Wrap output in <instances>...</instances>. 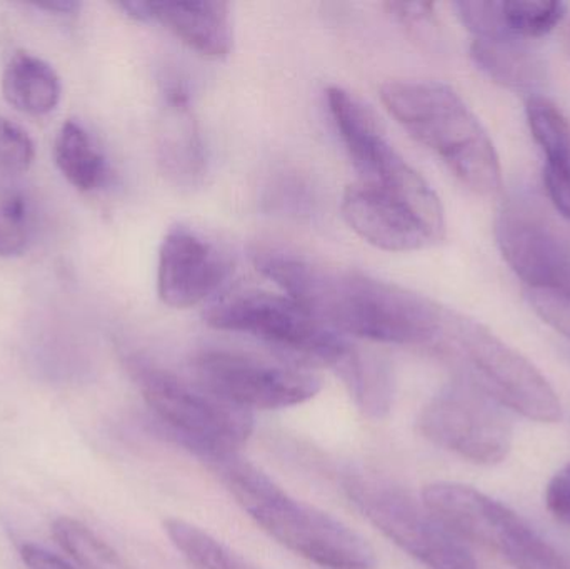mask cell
<instances>
[{
  "label": "cell",
  "instance_id": "obj_1",
  "mask_svg": "<svg viewBox=\"0 0 570 569\" xmlns=\"http://www.w3.org/2000/svg\"><path fill=\"white\" fill-rule=\"evenodd\" d=\"M253 259L284 294L342 336L432 351L444 330L449 310L399 284L277 247H257Z\"/></svg>",
  "mask_w": 570,
  "mask_h": 569
},
{
  "label": "cell",
  "instance_id": "obj_2",
  "mask_svg": "<svg viewBox=\"0 0 570 569\" xmlns=\"http://www.w3.org/2000/svg\"><path fill=\"white\" fill-rule=\"evenodd\" d=\"M391 116L435 154L472 193L491 196L501 163L481 120L452 87L434 80H391L381 89Z\"/></svg>",
  "mask_w": 570,
  "mask_h": 569
},
{
  "label": "cell",
  "instance_id": "obj_3",
  "mask_svg": "<svg viewBox=\"0 0 570 569\" xmlns=\"http://www.w3.org/2000/svg\"><path fill=\"white\" fill-rule=\"evenodd\" d=\"M210 464L243 510L292 553L327 569L374 567V550L361 534L331 514L288 497L239 454Z\"/></svg>",
  "mask_w": 570,
  "mask_h": 569
},
{
  "label": "cell",
  "instance_id": "obj_4",
  "mask_svg": "<svg viewBox=\"0 0 570 569\" xmlns=\"http://www.w3.org/2000/svg\"><path fill=\"white\" fill-rule=\"evenodd\" d=\"M432 353L454 367L455 377L474 384L505 410L535 423H558V393L541 371L478 321L449 311Z\"/></svg>",
  "mask_w": 570,
  "mask_h": 569
},
{
  "label": "cell",
  "instance_id": "obj_5",
  "mask_svg": "<svg viewBox=\"0 0 570 569\" xmlns=\"http://www.w3.org/2000/svg\"><path fill=\"white\" fill-rule=\"evenodd\" d=\"M127 370L160 424L180 447L207 463L237 453L254 430L253 411L210 393L142 357H129Z\"/></svg>",
  "mask_w": 570,
  "mask_h": 569
},
{
  "label": "cell",
  "instance_id": "obj_6",
  "mask_svg": "<svg viewBox=\"0 0 570 569\" xmlns=\"http://www.w3.org/2000/svg\"><path fill=\"white\" fill-rule=\"evenodd\" d=\"M422 501L461 541L478 545L514 569H570V553L501 501L465 484H428Z\"/></svg>",
  "mask_w": 570,
  "mask_h": 569
},
{
  "label": "cell",
  "instance_id": "obj_7",
  "mask_svg": "<svg viewBox=\"0 0 570 569\" xmlns=\"http://www.w3.org/2000/svg\"><path fill=\"white\" fill-rule=\"evenodd\" d=\"M344 490L387 540L425 568L479 569L464 541L404 488L371 474H348Z\"/></svg>",
  "mask_w": 570,
  "mask_h": 569
},
{
  "label": "cell",
  "instance_id": "obj_8",
  "mask_svg": "<svg viewBox=\"0 0 570 569\" xmlns=\"http://www.w3.org/2000/svg\"><path fill=\"white\" fill-rule=\"evenodd\" d=\"M328 110L358 174L357 183L384 190L414 207L439 229L445 213L431 184L389 143L377 117L342 87H328Z\"/></svg>",
  "mask_w": 570,
  "mask_h": 569
},
{
  "label": "cell",
  "instance_id": "obj_9",
  "mask_svg": "<svg viewBox=\"0 0 570 569\" xmlns=\"http://www.w3.org/2000/svg\"><path fill=\"white\" fill-rule=\"evenodd\" d=\"M204 321L214 330L247 334L298 360L332 370L352 346L347 337L325 326L285 294H236L210 307Z\"/></svg>",
  "mask_w": 570,
  "mask_h": 569
},
{
  "label": "cell",
  "instance_id": "obj_10",
  "mask_svg": "<svg viewBox=\"0 0 570 569\" xmlns=\"http://www.w3.org/2000/svg\"><path fill=\"white\" fill-rule=\"evenodd\" d=\"M417 424L435 447L482 467L502 463L514 441L509 411L461 377L425 404Z\"/></svg>",
  "mask_w": 570,
  "mask_h": 569
},
{
  "label": "cell",
  "instance_id": "obj_11",
  "mask_svg": "<svg viewBox=\"0 0 570 569\" xmlns=\"http://www.w3.org/2000/svg\"><path fill=\"white\" fill-rule=\"evenodd\" d=\"M190 366L200 386L247 411L297 406L321 391V380L302 367L236 351H203Z\"/></svg>",
  "mask_w": 570,
  "mask_h": 569
},
{
  "label": "cell",
  "instance_id": "obj_12",
  "mask_svg": "<svg viewBox=\"0 0 570 569\" xmlns=\"http://www.w3.org/2000/svg\"><path fill=\"white\" fill-rule=\"evenodd\" d=\"M495 239L525 291L570 296V237L538 203L508 200L495 219Z\"/></svg>",
  "mask_w": 570,
  "mask_h": 569
},
{
  "label": "cell",
  "instance_id": "obj_13",
  "mask_svg": "<svg viewBox=\"0 0 570 569\" xmlns=\"http://www.w3.org/2000/svg\"><path fill=\"white\" fill-rule=\"evenodd\" d=\"M230 273V259L213 241L187 226L166 234L157 264V294L166 306L189 310L219 291Z\"/></svg>",
  "mask_w": 570,
  "mask_h": 569
},
{
  "label": "cell",
  "instance_id": "obj_14",
  "mask_svg": "<svg viewBox=\"0 0 570 569\" xmlns=\"http://www.w3.org/2000/svg\"><path fill=\"white\" fill-rule=\"evenodd\" d=\"M341 210L358 237L389 253L428 249L445 236V230L429 223L404 200L362 183L345 189Z\"/></svg>",
  "mask_w": 570,
  "mask_h": 569
},
{
  "label": "cell",
  "instance_id": "obj_15",
  "mask_svg": "<svg viewBox=\"0 0 570 569\" xmlns=\"http://www.w3.org/2000/svg\"><path fill=\"white\" fill-rule=\"evenodd\" d=\"M126 16L139 22L159 23L190 49L209 59H224L233 50L230 6L219 0H160L117 3Z\"/></svg>",
  "mask_w": 570,
  "mask_h": 569
},
{
  "label": "cell",
  "instance_id": "obj_16",
  "mask_svg": "<svg viewBox=\"0 0 570 569\" xmlns=\"http://www.w3.org/2000/svg\"><path fill=\"white\" fill-rule=\"evenodd\" d=\"M157 149L160 166L174 183L194 186L203 179L204 144L184 84L169 82L164 89V120Z\"/></svg>",
  "mask_w": 570,
  "mask_h": 569
},
{
  "label": "cell",
  "instance_id": "obj_17",
  "mask_svg": "<svg viewBox=\"0 0 570 569\" xmlns=\"http://www.w3.org/2000/svg\"><path fill=\"white\" fill-rule=\"evenodd\" d=\"M529 127L544 150V179L556 209L570 219V126L564 114L551 100L531 96L525 106Z\"/></svg>",
  "mask_w": 570,
  "mask_h": 569
},
{
  "label": "cell",
  "instance_id": "obj_18",
  "mask_svg": "<svg viewBox=\"0 0 570 569\" xmlns=\"http://www.w3.org/2000/svg\"><path fill=\"white\" fill-rule=\"evenodd\" d=\"M2 92L13 109L29 116H46L59 104L62 86L56 70L46 60L19 52L3 70Z\"/></svg>",
  "mask_w": 570,
  "mask_h": 569
},
{
  "label": "cell",
  "instance_id": "obj_19",
  "mask_svg": "<svg viewBox=\"0 0 570 569\" xmlns=\"http://www.w3.org/2000/svg\"><path fill=\"white\" fill-rule=\"evenodd\" d=\"M475 66L494 82L512 90H534L544 82L541 57L519 39H474Z\"/></svg>",
  "mask_w": 570,
  "mask_h": 569
},
{
  "label": "cell",
  "instance_id": "obj_20",
  "mask_svg": "<svg viewBox=\"0 0 570 569\" xmlns=\"http://www.w3.org/2000/svg\"><path fill=\"white\" fill-rule=\"evenodd\" d=\"M334 371L365 416L372 420L387 416L394 403V381L387 364L377 354L352 344Z\"/></svg>",
  "mask_w": 570,
  "mask_h": 569
},
{
  "label": "cell",
  "instance_id": "obj_21",
  "mask_svg": "<svg viewBox=\"0 0 570 569\" xmlns=\"http://www.w3.org/2000/svg\"><path fill=\"white\" fill-rule=\"evenodd\" d=\"M53 157L62 176L82 193L100 189L109 176L106 157L90 139L89 133L73 120H67L60 127Z\"/></svg>",
  "mask_w": 570,
  "mask_h": 569
},
{
  "label": "cell",
  "instance_id": "obj_22",
  "mask_svg": "<svg viewBox=\"0 0 570 569\" xmlns=\"http://www.w3.org/2000/svg\"><path fill=\"white\" fill-rule=\"evenodd\" d=\"M164 528L170 543L197 569H261L196 524L169 518Z\"/></svg>",
  "mask_w": 570,
  "mask_h": 569
},
{
  "label": "cell",
  "instance_id": "obj_23",
  "mask_svg": "<svg viewBox=\"0 0 570 569\" xmlns=\"http://www.w3.org/2000/svg\"><path fill=\"white\" fill-rule=\"evenodd\" d=\"M568 12V3L556 0H501V19L511 39H534L551 32Z\"/></svg>",
  "mask_w": 570,
  "mask_h": 569
},
{
  "label": "cell",
  "instance_id": "obj_24",
  "mask_svg": "<svg viewBox=\"0 0 570 569\" xmlns=\"http://www.w3.org/2000/svg\"><path fill=\"white\" fill-rule=\"evenodd\" d=\"M36 214L20 187L0 189V257L22 256L32 243Z\"/></svg>",
  "mask_w": 570,
  "mask_h": 569
},
{
  "label": "cell",
  "instance_id": "obj_25",
  "mask_svg": "<svg viewBox=\"0 0 570 569\" xmlns=\"http://www.w3.org/2000/svg\"><path fill=\"white\" fill-rule=\"evenodd\" d=\"M52 533L60 548L82 569H127L106 541L72 518H59Z\"/></svg>",
  "mask_w": 570,
  "mask_h": 569
},
{
  "label": "cell",
  "instance_id": "obj_26",
  "mask_svg": "<svg viewBox=\"0 0 570 569\" xmlns=\"http://www.w3.org/2000/svg\"><path fill=\"white\" fill-rule=\"evenodd\" d=\"M36 147L29 134L0 116V176H20L32 166Z\"/></svg>",
  "mask_w": 570,
  "mask_h": 569
},
{
  "label": "cell",
  "instance_id": "obj_27",
  "mask_svg": "<svg viewBox=\"0 0 570 569\" xmlns=\"http://www.w3.org/2000/svg\"><path fill=\"white\" fill-rule=\"evenodd\" d=\"M389 12L409 30L415 39L432 42L438 39L435 6L431 2H389Z\"/></svg>",
  "mask_w": 570,
  "mask_h": 569
},
{
  "label": "cell",
  "instance_id": "obj_28",
  "mask_svg": "<svg viewBox=\"0 0 570 569\" xmlns=\"http://www.w3.org/2000/svg\"><path fill=\"white\" fill-rule=\"evenodd\" d=\"M532 310L544 323L570 340V296L525 291Z\"/></svg>",
  "mask_w": 570,
  "mask_h": 569
},
{
  "label": "cell",
  "instance_id": "obj_29",
  "mask_svg": "<svg viewBox=\"0 0 570 569\" xmlns=\"http://www.w3.org/2000/svg\"><path fill=\"white\" fill-rule=\"evenodd\" d=\"M546 507L556 521L570 528V463L561 468L549 481Z\"/></svg>",
  "mask_w": 570,
  "mask_h": 569
},
{
  "label": "cell",
  "instance_id": "obj_30",
  "mask_svg": "<svg viewBox=\"0 0 570 569\" xmlns=\"http://www.w3.org/2000/svg\"><path fill=\"white\" fill-rule=\"evenodd\" d=\"M20 557L27 569H73L66 561L37 545H23Z\"/></svg>",
  "mask_w": 570,
  "mask_h": 569
},
{
  "label": "cell",
  "instance_id": "obj_31",
  "mask_svg": "<svg viewBox=\"0 0 570 569\" xmlns=\"http://www.w3.org/2000/svg\"><path fill=\"white\" fill-rule=\"evenodd\" d=\"M37 9L47 10V12L60 13V16H69L80 9L79 2H70V0H59V2L37 3Z\"/></svg>",
  "mask_w": 570,
  "mask_h": 569
},
{
  "label": "cell",
  "instance_id": "obj_32",
  "mask_svg": "<svg viewBox=\"0 0 570 569\" xmlns=\"http://www.w3.org/2000/svg\"><path fill=\"white\" fill-rule=\"evenodd\" d=\"M562 43H564L566 53H568L570 59V20L566 23L564 32H562Z\"/></svg>",
  "mask_w": 570,
  "mask_h": 569
},
{
  "label": "cell",
  "instance_id": "obj_33",
  "mask_svg": "<svg viewBox=\"0 0 570 569\" xmlns=\"http://www.w3.org/2000/svg\"><path fill=\"white\" fill-rule=\"evenodd\" d=\"M568 357H569V360H570V347H569V350H568Z\"/></svg>",
  "mask_w": 570,
  "mask_h": 569
}]
</instances>
